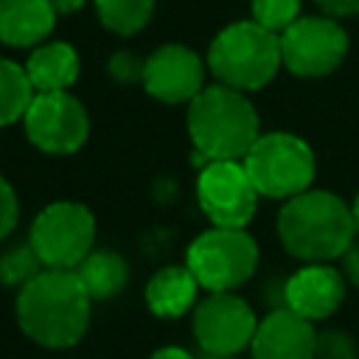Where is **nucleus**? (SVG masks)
Instances as JSON below:
<instances>
[{"instance_id":"f257e3e1","label":"nucleus","mask_w":359,"mask_h":359,"mask_svg":"<svg viewBox=\"0 0 359 359\" xmlns=\"http://www.w3.org/2000/svg\"><path fill=\"white\" fill-rule=\"evenodd\" d=\"M90 306L76 269H42L17 292V323L42 348H70L87 334Z\"/></svg>"},{"instance_id":"f03ea898","label":"nucleus","mask_w":359,"mask_h":359,"mask_svg":"<svg viewBox=\"0 0 359 359\" xmlns=\"http://www.w3.org/2000/svg\"><path fill=\"white\" fill-rule=\"evenodd\" d=\"M278 236L289 255L306 264L342 258L356 241L351 205L331 191H303L283 202L278 213Z\"/></svg>"},{"instance_id":"7ed1b4c3","label":"nucleus","mask_w":359,"mask_h":359,"mask_svg":"<svg viewBox=\"0 0 359 359\" xmlns=\"http://www.w3.org/2000/svg\"><path fill=\"white\" fill-rule=\"evenodd\" d=\"M188 135L202 165L241 160L258 140V115L241 90L205 87L188 107Z\"/></svg>"},{"instance_id":"20e7f679","label":"nucleus","mask_w":359,"mask_h":359,"mask_svg":"<svg viewBox=\"0 0 359 359\" xmlns=\"http://www.w3.org/2000/svg\"><path fill=\"white\" fill-rule=\"evenodd\" d=\"M208 65L213 76L233 90H258L280 67V36L250 22L227 25L210 45Z\"/></svg>"},{"instance_id":"39448f33","label":"nucleus","mask_w":359,"mask_h":359,"mask_svg":"<svg viewBox=\"0 0 359 359\" xmlns=\"http://www.w3.org/2000/svg\"><path fill=\"white\" fill-rule=\"evenodd\" d=\"M241 165L258 196L269 199H292L309 191L317 171L311 146L292 132L258 135V140L241 157Z\"/></svg>"},{"instance_id":"423d86ee","label":"nucleus","mask_w":359,"mask_h":359,"mask_svg":"<svg viewBox=\"0 0 359 359\" xmlns=\"http://www.w3.org/2000/svg\"><path fill=\"white\" fill-rule=\"evenodd\" d=\"M185 266L202 289L233 292L252 278L258 266V247L244 227H210L191 241Z\"/></svg>"},{"instance_id":"0eeeda50","label":"nucleus","mask_w":359,"mask_h":359,"mask_svg":"<svg viewBox=\"0 0 359 359\" xmlns=\"http://www.w3.org/2000/svg\"><path fill=\"white\" fill-rule=\"evenodd\" d=\"M95 241V216L81 202H50L31 224V247L45 269H76Z\"/></svg>"},{"instance_id":"6e6552de","label":"nucleus","mask_w":359,"mask_h":359,"mask_svg":"<svg viewBox=\"0 0 359 359\" xmlns=\"http://www.w3.org/2000/svg\"><path fill=\"white\" fill-rule=\"evenodd\" d=\"M258 320L236 292H208L194 309V337L210 359L236 356L255 337Z\"/></svg>"},{"instance_id":"1a4fd4ad","label":"nucleus","mask_w":359,"mask_h":359,"mask_svg":"<svg viewBox=\"0 0 359 359\" xmlns=\"http://www.w3.org/2000/svg\"><path fill=\"white\" fill-rule=\"evenodd\" d=\"M28 140L45 154H73L90 135V118L79 98L67 90L36 93L22 115Z\"/></svg>"},{"instance_id":"9d476101","label":"nucleus","mask_w":359,"mask_h":359,"mask_svg":"<svg viewBox=\"0 0 359 359\" xmlns=\"http://www.w3.org/2000/svg\"><path fill=\"white\" fill-rule=\"evenodd\" d=\"M196 199L213 227H244L255 213L258 191L241 160H213L199 171Z\"/></svg>"},{"instance_id":"9b49d317","label":"nucleus","mask_w":359,"mask_h":359,"mask_svg":"<svg viewBox=\"0 0 359 359\" xmlns=\"http://www.w3.org/2000/svg\"><path fill=\"white\" fill-rule=\"evenodd\" d=\"M345 50L348 36L331 17H300L280 34V62L294 76H325Z\"/></svg>"},{"instance_id":"f8f14e48","label":"nucleus","mask_w":359,"mask_h":359,"mask_svg":"<svg viewBox=\"0 0 359 359\" xmlns=\"http://www.w3.org/2000/svg\"><path fill=\"white\" fill-rule=\"evenodd\" d=\"M205 67L199 56L182 45H163L157 48L143 67L146 93L165 104L194 101L205 87Z\"/></svg>"},{"instance_id":"ddd939ff","label":"nucleus","mask_w":359,"mask_h":359,"mask_svg":"<svg viewBox=\"0 0 359 359\" xmlns=\"http://www.w3.org/2000/svg\"><path fill=\"white\" fill-rule=\"evenodd\" d=\"M345 300V275L328 264H306L283 283V309L309 323L325 320Z\"/></svg>"},{"instance_id":"4468645a","label":"nucleus","mask_w":359,"mask_h":359,"mask_svg":"<svg viewBox=\"0 0 359 359\" xmlns=\"http://www.w3.org/2000/svg\"><path fill=\"white\" fill-rule=\"evenodd\" d=\"M317 331L314 323L303 320L289 309L269 311L250 342L252 359H314Z\"/></svg>"},{"instance_id":"2eb2a0df","label":"nucleus","mask_w":359,"mask_h":359,"mask_svg":"<svg viewBox=\"0 0 359 359\" xmlns=\"http://www.w3.org/2000/svg\"><path fill=\"white\" fill-rule=\"evenodd\" d=\"M56 8L50 0H0V39L14 48L45 39L53 28Z\"/></svg>"},{"instance_id":"dca6fc26","label":"nucleus","mask_w":359,"mask_h":359,"mask_svg":"<svg viewBox=\"0 0 359 359\" xmlns=\"http://www.w3.org/2000/svg\"><path fill=\"white\" fill-rule=\"evenodd\" d=\"M202 286L196 283L194 272L182 264H171V266H163L157 269L149 283H146V306L154 317H165V320H174V317H182L194 303H196V292Z\"/></svg>"},{"instance_id":"f3484780","label":"nucleus","mask_w":359,"mask_h":359,"mask_svg":"<svg viewBox=\"0 0 359 359\" xmlns=\"http://www.w3.org/2000/svg\"><path fill=\"white\" fill-rule=\"evenodd\" d=\"M25 76L36 93H62L79 76V56L67 42H48L28 56Z\"/></svg>"},{"instance_id":"a211bd4d","label":"nucleus","mask_w":359,"mask_h":359,"mask_svg":"<svg viewBox=\"0 0 359 359\" xmlns=\"http://www.w3.org/2000/svg\"><path fill=\"white\" fill-rule=\"evenodd\" d=\"M76 275L81 280V286L87 289L90 300H109L115 297L126 280H129V266L123 261V255L112 252V250H93L79 266Z\"/></svg>"},{"instance_id":"6ab92c4d","label":"nucleus","mask_w":359,"mask_h":359,"mask_svg":"<svg viewBox=\"0 0 359 359\" xmlns=\"http://www.w3.org/2000/svg\"><path fill=\"white\" fill-rule=\"evenodd\" d=\"M34 101V87L25 76V67L0 59V126H8L25 115Z\"/></svg>"},{"instance_id":"aec40b11","label":"nucleus","mask_w":359,"mask_h":359,"mask_svg":"<svg viewBox=\"0 0 359 359\" xmlns=\"http://www.w3.org/2000/svg\"><path fill=\"white\" fill-rule=\"evenodd\" d=\"M101 22L115 34H135L151 17L154 0H95Z\"/></svg>"},{"instance_id":"412c9836","label":"nucleus","mask_w":359,"mask_h":359,"mask_svg":"<svg viewBox=\"0 0 359 359\" xmlns=\"http://www.w3.org/2000/svg\"><path fill=\"white\" fill-rule=\"evenodd\" d=\"M42 269H45V264L39 261L31 241L28 244H14L0 255V283L3 286H20L22 289Z\"/></svg>"},{"instance_id":"4be33fe9","label":"nucleus","mask_w":359,"mask_h":359,"mask_svg":"<svg viewBox=\"0 0 359 359\" xmlns=\"http://www.w3.org/2000/svg\"><path fill=\"white\" fill-rule=\"evenodd\" d=\"M300 0H252V20L272 34H283L297 17Z\"/></svg>"},{"instance_id":"5701e85b","label":"nucleus","mask_w":359,"mask_h":359,"mask_svg":"<svg viewBox=\"0 0 359 359\" xmlns=\"http://www.w3.org/2000/svg\"><path fill=\"white\" fill-rule=\"evenodd\" d=\"M314 359H359V345L348 331L339 328L317 331Z\"/></svg>"},{"instance_id":"b1692460","label":"nucleus","mask_w":359,"mask_h":359,"mask_svg":"<svg viewBox=\"0 0 359 359\" xmlns=\"http://www.w3.org/2000/svg\"><path fill=\"white\" fill-rule=\"evenodd\" d=\"M20 219V202H17V194L11 188V182L6 177H0V241L14 230Z\"/></svg>"},{"instance_id":"393cba45","label":"nucleus","mask_w":359,"mask_h":359,"mask_svg":"<svg viewBox=\"0 0 359 359\" xmlns=\"http://www.w3.org/2000/svg\"><path fill=\"white\" fill-rule=\"evenodd\" d=\"M143 67L146 62H140L135 53H115L112 62H109V73L118 79V81H143Z\"/></svg>"},{"instance_id":"a878e982","label":"nucleus","mask_w":359,"mask_h":359,"mask_svg":"<svg viewBox=\"0 0 359 359\" xmlns=\"http://www.w3.org/2000/svg\"><path fill=\"white\" fill-rule=\"evenodd\" d=\"M339 272L345 275L348 283H353V286L359 289V238L342 252V269H339Z\"/></svg>"},{"instance_id":"bb28decb","label":"nucleus","mask_w":359,"mask_h":359,"mask_svg":"<svg viewBox=\"0 0 359 359\" xmlns=\"http://www.w3.org/2000/svg\"><path fill=\"white\" fill-rule=\"evenodd\" d=\"M317 6L328 17H348V14L359 11V0H317Z\"/></svg>"},{"instance_id":"cd10ccee","label":"nucleus","mask_w":359,"mask_h":359,"mask_svg":"<svg viewBox=\"0 0 359 359\" xmlns=\"http://www.w3.org/2000/svg\"><path fill=\"white\" fill-rule=\"evenodd\" d=\"M149 359H194L185 348H177V345H165V348H160V351H154Z\"/></svg>"},{"instance_id":"c85d7f7f","label":"nucleus","mask_w":359,"mask_h":359,"mask_svg":"<svg viewBox=\"0 0 359 359\" xmlns=\"http://www.w3.org/2000/svg\"><path fill=\"white\" fill-rule=\"evenodd\" d=\"M50 3H53V8H56V11L70 14V11H76V8H79L84 0H50Z\"/></svg>"},{"instance_id":"c756f323","label":"nucleus","mask_w":359,"mask_h":359,"mask_svg":"<svg viewBox=\"0 0 359 359\" xmlns=\"http://www.w3.org/2000/svg\"><path fill=\"white\" fill-rule=\"evenodd\" d=\"M351 213H353V224H356V233H359V194H356V199L351 205Z\"/></svg>"},{"instance_id":"7c9ffc66","label":"nucleus","mask_w":359,"mask_h":359,"mask_svg":"<svg viewBox=\"0 0 359 359\" xmlns=\"http://www.w3.org/2000/svg\"><path fill=\"white\" fill-rule=\"evenodd\" d=\"M224 359H236V356H224Z\"/></svg>"}]
</instances>
